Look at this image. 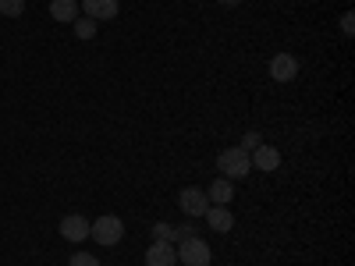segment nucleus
Wrapping results in <instances>:
<instances>
[{"mask_svg": "<svg viewBox=\"0 0 355 266\" xmlns=\"http://www.w3.org/2000/svg\"><path fill=\"white\" fill-rule=\"evenodd\" d=\"M146 266H178V252L171 242H153L146 249Z\"/></svg>", "mask_w": 355, "mask_h": 266, "instance_id": "10", "label": "nucleus"}, {"mask_svg": "<svg viewBox=\"0 0 355 266\" xmlns=\"http://www.w3.org/2000/svg\"><path fill=\"white\" fill-rule=\"evenodd\" d=\"M174 252H178V263H182V266H210L214 263V249L206 245L199 234H196V238H182L174 245Z\"/></svg>", "mask_w": 355, "mask_h": 266, "instance_id": "3", "label": "nucleus"}, {"mask_svg": "<svg viewBox=\"0 0 355 266\" xmlns=\"http://www.w3.org/2000/svg\"><path fill=\"white\" fill-rule=\"evenodd\" d=\"M171 238H174V227H171V224H164V220L153 224V242H171ZM171 245H174V242H171Z\"/></svg>", "mask_w": 355, "mask_h": 266, "instance_id": "15", "label": "nucleus"}, {"mask_svg": "<svg viewBox=\"0 0 355 266\" xmlns=\"http://www.w3.org/2000/svg\"><path fill=\"white\" fill-rule=\"evenodd\" d=\"M50 18L53 21H75L78 18V0H50Z\"/></svg>", "mask_w": 355, "mask_h": 266, "instance_id": "12", "label": "nucleus"}, {"mask_svg": "<svg viewBox=\"0 0 355 266\" xmlns=\"http://www.w3.org/2000/svg\"><path fill=\"white\" fill-rule=\"evenodd\" d=\"M202 220H206V227L217 231V234H227L234 227V213L227 210V206H210V210L202 213Z\"/></svg>", "mask_w": 355, "mask_h": 266, "instance_id": "9", "label": "nucleus"}, {"mask_svg": "<svg viewBox=\"0 0 355 266\" xmlns=\"http://www.w3.org/2000/svg\"><path fill=\"white\" fill-rule=\"evenodd\" d=\"M217 167H220V177L239 181V177H249L252 160H249V153L242 150V145H227V150H220V157H217Z\"/></svg>", "mask_w": 355, "mask_h": 266, "instance_id": "2", "label": "nucleus"}, {"mask_svg": "<svg viewBox=\"0 0 355 266\" xmlns=\"http://www.w3.org/2000/svg\"><path fill=\"white\" fill-rule=\"evenodd\" d=\"M259 142H263V139H259V132H245L239 145H242V150H245V153H252V150H256V145H259Z\"/></svg>", "mask_w": 355, "mask_h": 266, "instance_id": "17", "label": "nucleus"}, {"mask_svg": "<svg viewBox=\"0 0 355 266\" xmlns=\"http://www.w3.org/2000/svg\"><path fill=\"white\" fill-rule=\"evenodd\" d=\"M295 75H299V57L295 53H277L274 61H270V78L274 82H295Z\"/></svg>", "mask_w": 355, "mask_h": 266, "instance_id": "7", "label": "nucleus"}, {"mask_svg": "<svg viewBox=\"0 0 355 266\" xmlns=\"http://www.w3.org/2000/svg\"><path fill=\"white\" fill-rule=\"evenodd\" d=\"M178 206H182V213L189 220H202V213L210 210V199H206V188L189 185V188H182V195H178Z\"/></svg>", "mask_w": 355, "mask_h": 266, "instance_id": "4", "label": "nucleus"}, {"mask_svg": "<svg viewBox=\"0 0 355 266\" xmlns=\"http://www.w3.org/2000/svg\"><path fill=\"white\" fill-rule=\"evenodd\" d=\"M217 4H220V8H239L242 0H217Z\"/></svg>", "mask_w": 355, "mask_h": 266, "instance_id": "19", "label": "nucleus"}, {"mask_svg": "<svg viewBox=\"0 0 355 266\" xmlns=\"http://www.w3.org/2000/svg\"><path fill=\"white\" fill-rule=\"evenodd\" d=\"M249 160H252V167H256V170H266V174L281 167V153L274 150V145H266V142H259V145H256V150L249 153Z\"/></svg>", "mask_w": 355, "mask_h": 266, "instance_id": "8", "label": "nucleus"}, {"mask_svg": "<svg viewBox=\"0 0 355 266\" xmlns=\"http://www.w3.org/2000/svg\"><path fill=\"white\" fill-rule=\"evenodd\" d=\"M341 33H345V36H352V33H355V15H352V11H345V15H341Z\"/></svg>", "mask_w": 355, "mask_h": 266, "instance_id": "18", "label": "nucleus"}, {"mask_svg": "<svg viewBox=\"0 0 355 266\" xmlns=\"http://www.w3.org/2000/svg\"><path fill=\"white\" fill-rule=\"evenodd\" d=\"M89 238H93L100 249L121 245V238H125V220L114 217V213H103V217H96V220H89Z\"/></svg>", "mask_w": 355, "mask_h": 266, "instance_id": "1", "label": "nucleus"}, {"mask_svg": "<svg viewBox=\"0 0 355 266\" xmlns=\"http://www.w3.org/2000/svg\"><path fill=\"white\" fill-rule=\"evenodd\" d=\"M206 199H210V206H231V199H234V181H227V177H217V181L206 188Z\"/></svg>", "mask_w": 355, "mask_h": 266, "instance_id": "11", "label": "nucleus"}, {"mask_svg": "<svg viewBox=\"0 0 355 266\" xmlns=\"http://www.w3.org/2000/svg\"><path fill=\"white\" fill-rule=\"evenodd\" d=\"M68 266H100V259H96L93 252H75Z\"/></svg>", "mask_w": 355, "mask_h": 266, "instance_id": "16", "label": "nucleus"}, {"mask_svg": "<svg viewBox=\"0 0 355 266\" xmlns=\"http://www.w3.org/2000/svg\"><path fill=\"white\" fill-rule=\"evenodd\" d=\"M71 28H75V36H78V39H96V28H100V25H96L93 18H85V15H82V18L71 21Z\"/></svg>", "mask_w": 355, "mask_h": 266, "instance_id": "13", "label": "nucleus"}, {"mask_svg": "<svg viewBox=\"0 0 355 266\" xmlns=\"http://www.w3.org/2000/svg\"><path fill=\"white\" fill-rule=\"evenodd\" d=\"M78 11L100 25V21H114V18H117V11H121V4H117V0H82Z\"/></svg>", "mask_w": 355, "mask_h": 266, "instance_id": "5", "label": "nucleus"}, {"mask_svg": "<svg viewBox=\"0 0 355 266\" xmlns=\"http://www.w3.org/2000/svg\"><path fill=\"white\" fill-rule=\"evenodd\" d=\"M25 11V0H0V15L4 18H21Z\"/></svg>", "mask_w": 355, "mask_h": 266, "instance_id": "14", "label": "nucleus"}, {"mask_svg": "<svg viewBox=\"0 0 355 266\" xmlns=\"http://www.w3.org/2000/svg\"><path fill=\"white\" fill-rule=\"evenodd\" d=\"M61 238L71 242V245H82V242L89 238V217H82V213L61 217Z\"/></svg>", "mask_w": 355, "mask_h": 266, "instance_id": "6", "label": "nucleus"}]
</instances>
